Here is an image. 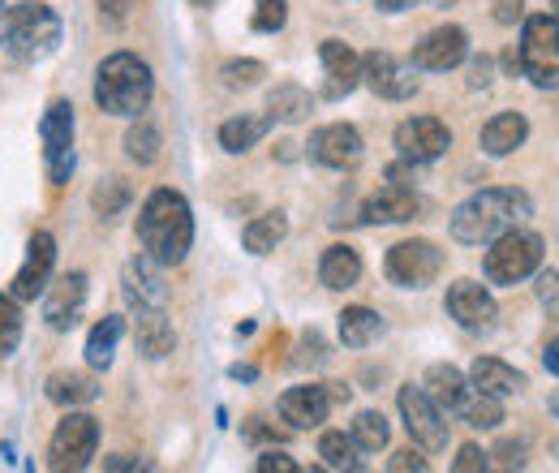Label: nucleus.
Masks as SVG:
<instances>
[{"instance_id":"nucleus-20","label":"nucleus","mask_w":559,"mask_h":473,"mask_svg":"<svg viewBox=\"0 0 559 473\" xmlns=\"http://www.w3.org/2000/svg\"><path fill=\"white\" fill-rule=\"evenodd\" d=\"M418 211H421V199L409 186H401V181L374 190V194L366 199V206H361V215H366L370 224H405V220H414Z\"/></svg>"},{"instance_id":"nucleus-38","label":"nucleus","mask_w":559,"mask_h":473,"mask_svg":"<svg viewBox=\"0 0 559 473\" xmlns=\"http://www.w3.org/2000/svg\"><path fill=\"white\" fill-rule=\"evenodd\" d=\"M130 203V186L121 181V177H108L104 186H95V194H91V206L104 215V220H112V215H121Z\"/></svg>"},{"instance_id":"nucleus-52","label":"nucleus","mask_w":559,"mask_h":473,"mask_svg":"<svg viewBox=\"0 0 559 473\" xmlns=\"http://www.w3.org/2000/svg\"><path fill=\"white\" fill-rule=\"evenodd\" d=\"M551 413H556V417H559V397H556V401H551Z\"/></svg>"},{"instance_id":"nucleus-51","label":"nucleus","mask_w":559,"mask_h":473,"mask_svg":"<svg viewBox=\"0 0 559 473\" xmlns=\"http://www.w3.org/2000/svg\"><path fill=\"white\" fill-rule=\"evenodd\" d=\"M430 4H439V9H448V4H452V0H430Z\"/></svg>"},{"instance_id":"nucleus-29","label":"nucleus","mask_w":559,"mask_h":473,"mask_svg":"<svg viewBox=\"0 0 559 473\" xmlns=\"http://www.w3.org/2000/svg\"><path fill=\"white\" fill-rule=\"evenodd\" d=\"M379 336H383V319H379L370 306H349V310L341 315V344L366 348V344H374Z\"/></svg>"},{"instance_id":"nucleus-12","label":"nucleus","mask_w":559,"mask_h":473,"mask_svg":"<svg viewBox=\"0 0 559 473\" xmlns=\"http://www.w3.org/2000/svg\"><path fill=\"white\" fill-rule=\"evenodd\" d=\"M452 146V130L435 117H409L396 126V151L409 164H435Z\"/></svg>"},{"instance_id":"nucleus-18","label":"nucleus","mask_w":559,"mask_h":473,"mask_svg":"<svg viewBox=\"0 0 559 473\" xmlns=\"http://www.w3.org/2000/svg\"><path fill=\"white\" fill-rule=\"evenodd\" d=\"M306 151L323 168H353L361 159V134L353 126H323V130L310 134Z\"/></svg>"},{"instance_id":"nucleus-7","label":"nucleus","mask_w":559,"mask_h":473,"mask_svg":"<svg viewBox=\"0 0 559 473\" xmlns=\"http://www.w3.org/2000/svg\"><path fill=\"white\" fill-rule=\"evenodd\" d=\"M95 448H99V426H95V417L70 409V413L61 417V426L52 430V444H48V470H57V473L86 470L91 457H95Z\"/></svg>"},{"instance_id":"nucleus-53","label":"nucleus","mask_w":559,"mask_h":473,"mask_svg":"<svg viewBox=\"0 0 559 473\" xmlns=\"http://www.w3.org/2000/svg\"><path fill=\"white\" fill-rule=\"evenodd\" d=\"M0 9H4V0H0Z\"/></svg>"},{"instance_id":"nucleus-30","label":"nucleus","mask_w":559,"mask_h":473,"mask_svg":"<svg viewBox=\"0 0 559 473\" xmlns=\"http://www.w3.org/2000/svg\"><path fill=\"white\" fill-rule=\"evenodd\" d=\"M465 426H474V430H495L499 422H503V405H499V397H490V392H465L461 397V405L452 409Z\"/></svg>"},{"instance_id":"nucleus-44","label":"nucleus","mask_w":559,"mask_h":473,"mask_svg":"<svg viewBox=\"0 0 559 473\" xmlns=\"http://www.w3.org/2000/svg\"><path fill=\"white\" fill-rule=\"evenodd\" d=\"M254 470L259 473H297V461H293V457H284V452H263Z\"/></svg>"},{"instance_id":"nucleus-26","label":"nucleus","mask_w":559,"mask_h":473,"mask_svg":"<svg viewBox=\"0 0 559 473\" xmlns=\"http://www.w3.org/2000/svg\"><path fill=\"white\" fill-rule=\"evenodd\" d=\"M421 388H426V397L443 409V413H452V409L461 405V397L469 392L465 375H461L456 366H448V362H435V366L426 370V383H421Z\"/></svg>"},{"instance_id":"nucleus-21","label":"nucleus","mask_w":559,"mask_h":473,"mask_svg":"<svg viewBox=\"0 0 559 473\" xmlns=\"http://www.w3.org/2000/svg\"><path fill=\"white\" fill-rule=\"evenodd\" d=\"M134 336H139V353L151 357V362L168 357L173 344H177V332H173L164 306H139V328H134Z\"/></svg>"},{"instance_id":"nucleus-3","label":"nucleus","mask_w":559,"mask_h":473,"mask_svg":"<svg viewBox=\"0 0 559 473\" xmlns=\"http://www.w3.org/2000/svg\"><path fill=\"white\" fill-rule=\"evenodd\" d=\"M61 44V17L48 4H4L0 9V52L13 61H44Z\"/></svg>"},{"instance_id":"nucleus-2","label":"nucleus","mask_w":559,"mask_h":473,"mask_svg":"<svg viewBox=\"0 0 559 473\" xmlns=\"http://www.w3.org/2000/svg\"><path fill=\"white\" fill-rule=\"evenodd\" d=\"M534 215L525 190H483L452 211V237L461 246H490L508 228H521Z\"/></svg>"},{"instance_id":"nucleus-19","label":"nucleus","mask_w":559,"mask_h":473,"mask_svg":"<svg viewBox=\"0 0 559 473\" xmlns=\"http://www.w3.org/2000/svg\"><path fill=\"white\" fill-rule=\"evenodd\" d=\"M319 57H323V73H328V86H323L328 99L349 95L353 86L361 82V57L353 52L349 44H341V39H323Z\"/></svg>"},{"instance_id":"nucleus-11","label":"nucleus","mask_w":559,"mask_h":473,"mask_svg":"<svg viewBox=\"0 0 559 473\" xmlns=\"http://www.w3.org/2000/svg\"><path fill=\"white\" fill-rule=\"evenodd\" d=\"M52 268H57V237L39 228V233L26 241V259H22V268L13 275V297H17V301L44 297V288L52 284Z\"/></svg>"},{"instance_id":"nucleus-33","label":"nucleus","mask_w":559,"mask_h":473,"mask_svg":"<svg viewBox=\"0 0 559 473\" xmlns=\"http://www.w3.org/2000/svg\"><path fill=\"white\" fill-rule=\"evenodd\" d=\"M267 117H272V121H284V126L306 121V117H310V95H306L301 86L284 82V86L272 91V99H267Z\"/></svg>"},{"instance_id":"nucleus-46","label":"nucleus","mask_w":559,"mask_h":473,"mask_svg":"<svg viewBox=\"0 0 559 473\" xmlns=\"http://www.w3.org/2000/svg\"><path fill=\"white\" fill-rule=\"evenodd\" d=\"M139 0H99V17H108V22H126V13L134 9Z\"/></svg>"},{"instance_id":"nucleus-14","label":"nucleus","mask_w":559,"mask_h":473,"mask_svg":"<svg viewBox=\"0 0 559 473\" xmlns=\"http://www.w3.org/2000/svg\"><path fill=\"white\" fill-rule=\"evenodd\" d=\"M448 315L465 328V332H490L495 328V315H499V306H495V297H490L483 284H474V280H456L452 288H448Z\"/></svg>"},{"instance_id":"nucleus-25","label":"nucleus","mask_w":559,"mask_h":473,"mask_svg":"<svg viewBox=\"0 0 559 473\" xmlns=\"http://www.w3.org/2000/svg\"><path fill=\"white\" fill-rule=\"evenodd\" d=\"M267 130H272V117H263V113H241V117H233V121L219 126V146H224L228 155H241V151L259 146V142L267 138Z\"/></svg>"},{"instance_id":"nucleus-37","label":"nucleus","mask_w":559,"mask_h":473,"mask_svg":"<svg viewBox=\"0 0 559 473\" xmlns=\"http://www.w3.org/2000/svg\"><path fill=\"white\" fill-rule=\"evenodd\" d=\"M22 344V310L13 293H0V357H9Z\"/></svg>"},{"instance_id":"nucleus-22","label":"nucleus","mask_w":559,"mask_h":473,"mask_svg":"<svg viewBox=\"0 0 559 473\" xmlns=\"http://www.w3.org/2000/svg\"><path fill=\"white\" fill-rule=\"evenodd\" d=\"M469 379H474L478 392H490V397H499V401L525 392V375H521L516 366L499 362V357H478L474 370H469Z\"/></svg>"},{"instance_id":"nucleus-43","label":"nucleus","mask_w":559,"mask_h":473,"mask_svg":"<svg viewBox=\"0 0 559 473\" xmlns=\"http://www.w3.org/2000/svg\"><path fill=\"white\" fill-rule=\"evenodd\" d=\"M388 470L392 473H426V457H421V452H414V448H405V452H396V457H392V461H388Z\"/></svg>"},{"instance_id":"nucleus-10","label":"nucleus","mask_w":559,"mask_h":473,"mask_svg":"<svg viewBox=\"0 0 559 473\" xmlns=\"http://www.w3.org/2000/svg\"><path fill=\"white\" fill-rule=\"evenodd\" d=\"M401 417H405V430L414 435V444L426 452H443L448 448V422H443V409L426 397V388H401Z\"/></svg>"},{"instance_id":"nucleus-16","label":"nucleus","mask_w":559,"mask_h":473,"mask_svg":"<svg viewBox=\"0 0 559 473\" xmlns=\"http://www.w3.org/2000/svg\"><path fill=\"white\" fill-rule=\"evenodd\" d=\"M332 388L328 383H301V388H288L280 397V417L293 426V430H314L328 422L332 413Z\"/></svg>"},{"instance_id":"nucleus-34","label":"nucleus","mask_w":559,"mask_h":473,"mask_svg":"<svg viewBox=\"0 0 559 473\" xmlns=\"http://www.w3.org/2000/svg\"><path fill=\"white\" fill-rule=\"evenodd\" d=\"M319 457H323V465L328 470H361V448H357V439L345 435V430H328L323 439H319Z\"/></svg>"},{"instance_id":"nucleus-15","label":"nucleus","mask_w":559,"mask_h":473,"mask_svg":"<svg viewBox=\"0 0 559 473\" xmlns=\"http://www.w3.org/2000/svg\"><path fill=\"white\" fill-rule=\"evenodd\" d=\"M469 57V35L461 26H439L430 35H421V44H414V66L426 73H448Z\"/></svg>"},{"instance_id":"nucleus-40","label":"nucleus","mask_w":559,"mask_h":473,"mask_svg":"<svg viewBox=\"0 0 559 473\" xmlns=\"http://www.w3.org/2000/svg\"><path fill=\"white\" fill-rule=\"evenodd\" d=\"M288 22V4L284 0H254V31L259 35H276Z\"/></svg>"},{"instance_id":"nucleus-23","label":"nucleus","mask_w":559,"mask_h":473,"mask_svg":"<svg viewBox=\"0 0 559 473\" xmlns=\"http://www.w3.org/2000/svg\"><path fill=\"white\" fill-rule=\"evenodd\" d=\"M126 293H130V301H139V306H164L168 301V284H164V275H159V263L155 259H134L130 268H126Z\"/></svg>"},{"instance_id":"nucleus-47","label":"nucleus","mask_w":559,"mask_h":473,"mask_svg":"<svg viewBox=\"0 0 559 473\" xmlns=\"http://www.w3.org/2000/svg\"><path fill=\"white\" fill-rule=\"evenodd\" d=\"M490 73H495V66H490L487 57H478L474 66H469V86L478 91V86H490Z\"/></svg>"},{"instance_id":"nucleus-45","label":"nucleus","mask_w":559,"mask_h":473,"mask_svg":"<svg viewBox=\"0 0 559 473\" xmlns=\"http://www.w3.org/2000/svg\"><path fill=\"white\" fill-rule=\"evenodd\" d=\"M521 13H525V0H495V22L499 26H516Z\"/></svg>"},{"instance_id":"nucleus-36","label":"nucleus","mask_w":559,"mask_h":473,"mask_svg":"<svg viewBox=\"0 0 559 473\" xmlns=\"http://www.w3.org/2000/svg\"><path fill=\"white\" fill-rule=\"evenodd\" d=\"M159 146H164V138H159V130L151 126V121H139L130 134H126V155L134 159V164H155L159 159Z\"/></svg>"},{"instance_id":"nucleus-9","label":"nucleus","mask_w":559,"mask_h":473,"mask_svg":"<svg viewBox=\"0 0 559 473\" xmlns=\"http://www.w3.org/2000/svg\"><path fill=\"white\" fill-rule=\"evenodd\" d=\"M39 134H44V164H48L52 186H66L73 173V108L66 99L48 104Z\"/></svg>"},{"instance_id":"nucleus-31","label":"nucleus","mask_w":559,"mask_h":473,"mask_svg":"<svg viewBox=\"0 0 559 473\" xmlns=\"http://www.w3.org/2000/svg\"><path fill=\"white\" fill-rule=\"evenodd\" d=\"M121 332H126L121 319H99V323L91 328V336H86V366H91V370H108V366H112V353H117Z\"/></svg>"},{"instance_id":"nucleus-35","label":"nucleus","mask_w":559,"mask_h":473,"mask_svg":"<svg viewBox=\"0 0 559 473\" xmlns=\"http://www.w3.org/2000/svg\"><path fill=\"white\" fill-rule=\"evenodd\" d=\"M349 435L357 439V448H361V452H379V448H388L392 426H388V417H383V413L366 409V413H357V417H353Z\"/></svg>"},{"instance_id":"nucleus-49","label":"nucleus","mask_w":559,"mask_h":473,"mask_svg":"<svg viewBox=\"0 0 559 473\" xmlns=\"http://www.w3.org/2000/svg\"><path fill=\"white\" fill-rule=\"evenodd\" d=\"M409 4H414V0H379L383 13H401V9H409Z\"/></svg>"},{"instance_id":"nucleus-1","label":"nucleus","mask_w":559,"mask_h":473,"mask_svg":"<svg viewBox=\"0 0 559 473\" xmlns=\"http://www.w3.org/2000/svg\"><path fill=\"white\" fill-rule=\"evenodd\" d=\"M139 246L159 268H177L194 246V215L177 190H151L139 211Z\"/></svg>"},{"instance_id":"nucleus-39","label":"nucleus","mask_w":559,"mask_h":473,"mask_svg":"<svg viewBox=\"0 0 559 473\" xmlns=\"http://www.w3.org/2000/svg\"><path fill=\"white\" fill-rule=\"evenodd\" d=\"M267 69L263 61H228V66L219 69V78H224V86L228 91H246V86H259V78H263Z\"/></svg>"},{"instance_id":"nucleus-48","label":"nucleus","mask_w":559,"mask_h":473,"mask_svg":"<svg viewBox=\"0 0 559 473\" xmlns=\"http://www.w3.org/2000/svg\"><path fill=\"white\" fill-rule=\"evenodd\" d=\"M543 362H547V370H551V375H556V379H559V340H551V344H547V353H543Z\"/></svg>"},{"instance_id":"nucleus-6","label":"nucleus","mask_w":559,"mask_h":473,"mask_svg":"<svg viewBox=\"0 0 559 473\" xmlns=\"http://www.w3.org/2000/svg\"><path fill=\"white\" fill-rule=\"evenodd\" d=\"M543 263V237L530 228H508L503 237H495L487 250V280L490 284H521L525 275H534Z\"/></svg>"},{"instance_id":"nucleus-28","label":"nucleus","mask_w":559,"mask_h":473,"mask_svg":"<svg viewBox=\"0 0 559 473\" xmlns=\"http://www.w3.org/2000/svg\"><path fill=\"white\" fill-rule=\"evenodd\" d=\"M99 397V383L91 375H78V370H61L48 379V401L61 409H78V405H91Z\"/></svg>"},{"instance_id":"nucleus-8","label":"nucleus","mask_w":559,"mask_h":473,"mask_svg":"<svg viewBox=\"0 0 559 473\" xmlns=\"http://www.w3.org/2000/svg\"><path fill=\"white\" fill-rule=\"evenodd\" d=\"M383 268H388V280L401 284V288H426V284H435L439 271H443V250H439L435 241L414 237V241L392 246Z\"/></svg>"},{"instance_id":"nucleus-4","label":"nucleus","mask_w":559,"mask_h":473,"mask_svg":"<svg viewBox=\"0 0 559 473\" xmlns=\"http://www.w3.org/2000/svg\"><path fill=\"white\" fill-rule=\"evenodd\" d=\"M151 95H155L151 66L139 61L134 52H112L95 69V104L112 117H139V113H146Z\"/></svg>"},{"instance_id":"nucleus-24","label":"nucleus","mask_w":559,"mask_h":473,"mask_svg":"<svg viewBox=\"0 0 559 473\" xmlns=\"http://www.w3.org/2000/svg\"><path fill=\"white\" fill-rule=\"evenodd\" d=\"M530 138V121L521 113H499L483 126V151L487 155H512Z\"/></svg>"},{"instance_id":"nucleus-50","label":"nucleus","mask_w":559,"mask_h":473,"mask_svg":"<svg viewBox=\"0 0 559 473\" xmlns=\"http://www.w3.org/2000/svg\"><path fill=\"white\" fill-rule=\"evenodd\" d=\"M551 17L559 22V0H551Z\"/></svg>"},{"instance_id":"nucleus-32","label":"nucleus","mask_w":559,"mask_h":473,"mask_svg":"<svg viewBox=\"0 0 559 473\" xmlns=\"http://www.w3.org/2000/svg\"><path fill=\"white\" fill-rule=\"evenodd\" d=\"M284 233H288V220H284V211H267V215H259L254 224H246V250L250 255H272L280 241H284Z\"/></svg>"},{"instance_id":"nucleus-13","label":"nucleus","mask_w":559,"mask_h":473,"mask_svg":"<svg viewBox=\"0 0 559 473\" xmlns=\"http://www.w3.org/2000/svg\"><path fill=\"white\" fill-rule=\"evenodd\" d=\"M361 82H366L379 99H392V104L414 99V91H418L414 66L396 61L392 52H370V57H361Z\"/></svg>"},{"instance_id":"nucleus-41","label":"nucleus","mask_w":559,"mask_h":473,"mask_svg":"<svg viewBox=\"0 0 559 473\" xmlns=\"http://www.w3.org/2000/svg\"><path fill=\"white\" fill-rule=\"evenodd\" d=\"M538 301H543V310L551 315L559 323V271H538Z\"/></svg>"},{"instance_id":"nucleus-27","label":"nucleus","mask_w":559,"mask_h":473,"mask_svg":"<svg viewBox=\"0 0 559 473\" xmlns=\"http://www.w3.org/2000/svg\"><path fill=\"white\" fill-rule=\"evenodd\" d=\"M319 280H323V288H336V293L353 288V284L361 280V255L349 250V246H332V250H323Z\"/></svg>"},{"instance_id":"nucleus-17","label":"nucleus","mask_w":559,"mask_h":473,"mask_svg":"<svg viewBox=\"0 0 559 473\" xmlns=\"http://www.w3.org/2000/svg\"><path fill=\"white\" fill-rule=\"evenodd\" d=\"M82 306H86V275L82 271H70V275H61L57 284L44 288V319L57 332H70L82 319Z\"/></svg>"},{"instance_id":"nucleus-42","label":"nucleus","mask_w":559,"mask_h":473,"mask_svg":"<svg viewBox=\"0 0 559 473\" xmlns=\"http://www.w3.org/2000/svg\"><path fill=\"white\" fill-rule=\"evenodd\" d=\"M452 470H461V473L487 470V452H483V448H474V444H465V448H461V457L452 461Z\"/></svg>"},{"instance_id":"nucleus-5","label":"nucleus","mask_w":559,"mask_h":473,"mask_svg":"<svg viewBox=\"0 0 559 473\" xmlns=\"http://www.w3.org/2000/svg\"><path fill=\"white\" fill-rule=\"evenodd\" d=\"M521 73L543 86V91H559V22L551 13H534L525 17L521 31Z\"/></svg>"}]
</instances>
